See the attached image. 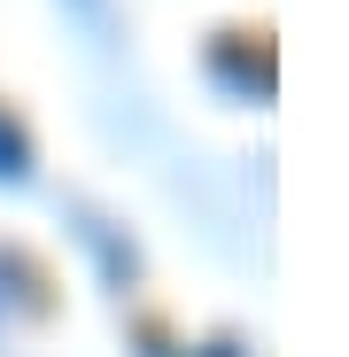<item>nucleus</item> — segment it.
Segmentation results:
<instances>
[{"mask_svg":"<svg viewBox=\"0 0 349 357\" xmlns=\"http://www.w3.org/2000/svg\"><path fill=\"white\" fill-rule=\"evenodd\" d=\"M24 171H31V148H24V132L8 116H0V178H24Z\"/></svg>","mask_w":349,"mask_h":357,"instance_id":"f257e3e1","label":"nucleus"}]
</instances>
